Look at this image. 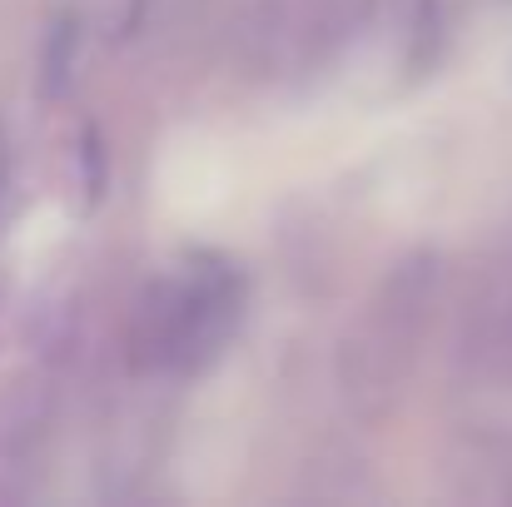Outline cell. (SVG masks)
Segmentation results:
<instances>
[{"label":"cell","mask_w":512,"mask_h":507,"mask_svg":"<svg viewBox=\"0 0 512 507\" xmlns=\"http://www.w3.org/2000/svg\"><path fill=\"white\" fill-rule=\"evenodd\" d=\"M0 204H5V145H0Z\"/></svg>","instance_id":"5"},{"label":"cell","mask_w":512,"mask_h":507,"mask_svg":"<svg viewBox=\"0 0 512 507\" xmlns=\"http://www.w3.org/2000/svg\"><path fill=\"white\" fill-rule=\"evenodd\" d=\"M70 40H75L70 25H55V35H50V45H45V90H50V95L65 90V75H70V70H65V60H70Z\"/></svg>","instance_id":"4"},{"label":"cell","mask_w":512,"mask_h":507,"mask_svg":"<svg viewBox=\"0 0 512 507\" xmlns=\"http://www.w3.org/2000/svg\"><path fill=\"white\" fill-rule=\"evenodd\" d=\"M239 319H244V279L219 259L184 264L165 274L145 299L140 358L145 368L189 378L224 353V343L239 334Z\"/></svg>","instance_id":"2"},{"label":"cell","mask_w":512,"mask_h":507,"mask_svg":"<svg viewBox=\"0 0 512 507\" xmlns=\"http://www.w3.org/2000/svg\"><path fill=\"white\" fill-rule=\"evenodd\" d=\"M433 289H438L433 259L408 254L403 264L388 269L378 294L363 304V314L348 329L339 353V388L353 418L373 423L403 398V383L413 378L418 348L428 338Z\"/></svg>","instance_id":"1"},{"label":"cell","mask_w":512,"mask_h":507,"mask_svg":"<svg viewBox=\"0 0 512 507\" xmlns=\"http://www.w3.org/2000/svg\"><path fill=\"white\" fill-rule=\"evenodd\" d=\"M453 373L468 388L512 393V259L468 289L453 334Z\"/></svg>","instance_id":"3"}]
</instances>
